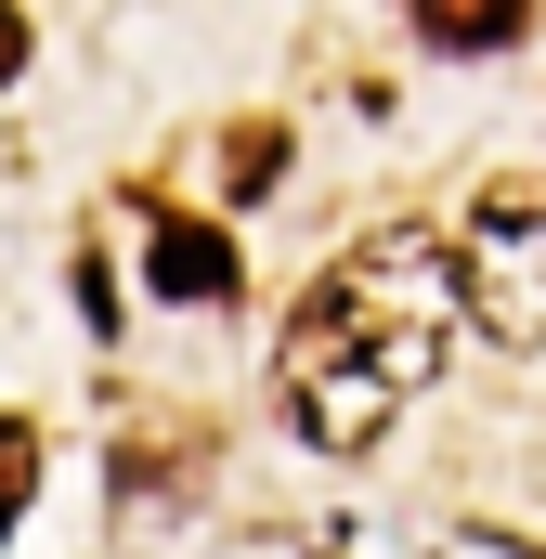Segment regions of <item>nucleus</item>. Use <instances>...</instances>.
I'll return each instance as SVG.
<instances>
[{
    "mask_svg": "<svg viewBox=\"0 0 546 559\" xmlns=\"http://www.w3.org/2000/svg\"><path fill=\"white\" fill-rule=\"evenodd\" d=\"M455 312H468V299H455V248H442L429 222L352 235L325 274L299 286V312H286V352H273L286 429H299L312 455H365V442L442 378Z\"/></svg>",
    "mask_w": 546,
    "mask_h": 559,
    "instance_id": "f257e3e1",
    "label": "nucleus"
},
{
    "mask_svg": "<svg viewBox=\"0 0 546 559\" xmlns=\"http://www.w3.org/2000/svg\"><path fill=\"white\" fill-rule=\"evenodd\" d=\"M442 248H455V299L508 352H546V182H482Z\"/></svg>",
    "mask_w": 546,
    "mask_h": 559,
    "instance_id": "f03ea898",
    "label": "nucleus"
},
{
    "mask_svg": "<svg viewBox=\"0 0 546 559\" xmlns=\"http://www.w3.org/2000/svg\"><path fill=\"white\" fill-rule=\"evenodd\" d=\"M143 274L169 286V299H235V248H222L209 222H182V209H156V248H143Z\"/></svg>",
    "mask_w": 546,
    "mask_h": 559,
    "instance_id": "7ed1b4c3",
    "label": "nucleus"
},
{
    "mask_svg": "<svg viewBox=\"0 0 546 559\" xmlns=\"http://www.w3.org/2000/svg\"><path fill=\"white\" fill-rule=\"evenodd\" d=\"M521 26H534L521 0H429V13H416V39H429V52H508Z\"/></svg>",
    "mask_w": 546,
    "mask_h": 559,
    "instance_id": "20e7f679",
    "label": "nucleus"
},
{
    "mask_svg": "<svg viewBox=\"0 0 546 559\" xmlns=\"http://www.w3.org/2000/svg\"><path fill=\"white\" fill-rule=\"evenodd\" d=\"M26 495H39V429H26V417H0V534L26 521Z\"/></svg>",
    "mask_w": 546,
    "mask_h": 559,
    "instance_id": "39448f33",
    "label": "nucleus"
},
{
    "mask_svg": "<svg viewBox=\"0 0 546 559\" xmlns=\"http://www.w3.org/2000/svg\"><path fill=\"white\" fill-rule=\"evenodd\" d=\"M13 66H26V13L0 0V79H13Z\"/></svg>",
    "mask_w": 546,
    "mask_h": 559,
    "instance_id": "423d86ee",
    "label": "nucleus"
}]
</instances>
